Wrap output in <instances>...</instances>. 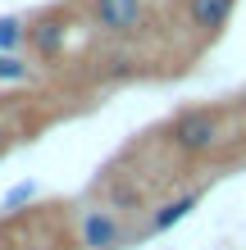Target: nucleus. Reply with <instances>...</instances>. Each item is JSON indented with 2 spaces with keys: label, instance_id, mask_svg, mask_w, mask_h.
<instances>
[{
  "label": "nucleus",
  "instance_id": "obj_11",
  "mask_svg": "<svg viewBox=\"0 0 246 250\" xmlns=\"http://www.w3.org/2000/svg\"><path fill=\"white\" fill-rule=\"evenodd\" d=\"M5 146H9V127L0 123V155H5Z\"/></svg>",
  "mask_w": 246,
  "mask_h": 250
},
{
  "label": "nucleus",
  "instance_id": "obj_1",
  "mask_svg": "<svg viewBox=\"0 0 246 250\" xmlns=\"http://www.w3.org/2000/svg\"><path fill=\"white\" fill-rule=\"evenodd\" d=\"M224 141V109H210V105H196V109H182L178 119L169 123V146L182 155H210L214 146Z\"/></svg>",
  "mask_w": 246,
  "mask_h": 250
},
{
  "label": "nucleus",
  "instance_id": "obj_10",
  "mask_svg": "<svg viewBox=\"0 0 246 250\" xmlns=\"http://www.w3.org/2000/svg\"><path fill=\"white\" fill-rule=\"evenodd\" d=\"M19 200H32V182H23V187H14L9 196H5V209H14Z\"/></svg>",
  "mask_w": 246,
  "mask_h": 250
},
{
  "label": "nucleus",
  "instance_id": "obj_7",
  "mask_svg": "<svg viewBox=\"0 0 246 250\" xmlns=\"http://www.w3.org/2000/svg\"><path fill=\"white\" fill-rule=\"evenodd\" d=\"M146 205V187L141 182H114L110 187V209H141Z\"/></svg>",
  "mask_w": 246,
  "mask_h": 250
},
{
  "label": "nucleus",
  "instance_id": "obj_8",
  "mask_svg": "<svg viewBox=\"0 0 246 250\" xmlns=\"http://www.w3.org/2000/svg\"><path fill=\"white\" fill-rule=\"evenodd\" d=\"M23 41H27V27H23L19 19H9V14H5V19H0V50H19Z\"/></svg>",
  "mask_w": 246,
  "mask_h": 250
},
{
  "label": "nucleus",
  "instance_id": "obj_2",
  "mask_svg": "<svg viewBox=\"0 0 246 250\" xmlns=\"http://www.w3.org/2000/svg\"><path fill=\"white\" fill-rule=\"evenodd\" d=\"M91 19L110 37H137L146 27V0H91Z\"/></svg>",
  "mask_w": 246,
  "mask_h": 250
},
{
  "label": "nucleus",
  "instance_id": "obj_9",
  "mask_svg": "<svg viewBox=\"0 0 246 250\" xmlns=\"http://www.w3.org/2000/svg\"><path fill=\"white\" fill-rule=\"evenodd\" d=\"M32 73H27V64L19 60L14 50H0V82H27Z\"/></svg>",
  "mask_w": 246,
  "mask_h": 250
},
{
  "label": "nucleus",
  "instance_id": "obj_4",
  "mask_svg": "<svg viewBox=\"0 0 246 250\" xmlns=\"http://www.w3.org/2000/svg\"><path fill=\"white\" fill-rule=\"evenodd\" d=\"M27 41H32V50L41 60H60L64 55V41H68V19L60 9L55 14H41L37 23H27Z\"/></svg>",
  "mask_w": 246,
  "mask_h": 250
},
{
  "label": "nucleus",
  "instance_id": "obj_3",
  "mask_svg": "<svg viewBox=\"0 0 246 250\" xmlns=\"http://www.w3.org/2000/svg\"><path fill=\"white\" fill-rule=\"evenodd\" d=\"M187 9V23L196 27L201 37H219L237 14V0H182Z\"/></svg>",
  "mask_w": 246,
  "mask_h": 250
},
{
  "label": "nucleus",
  "instance_id": "obj_5",
  "mask_svg": "<svg viewBox=\"0 0 246 250\" xmlns=\"http://www.w3.org/2000/svg\"><path fill=\"white\" fill-rule=\"evenodd\" d=\"M82 241H87V250H119V241H123L119 218H114L110 209L87 214V223H82Z\"/></svg>",
  "mask_w": 246,
  "mask_h": 250
},
{
  "label": "nucleus",
  "instance_id": "obj_6",
  "mask_svg": "<svg viewBox=\"0 0 246 250\" xmlns=\"http://www.w3.org/2000/svg\"><path fill=\"white\" fill-rule=\"evenodd\" d=\"M196 205H201V187H196V191H182L178 200H164L160 209L151 214V223H146V232H169L173 223H182V218L192 214Z\"/></svg>",
  "mask_w": 246,
  "mask_h": 250
}]
</instances>
